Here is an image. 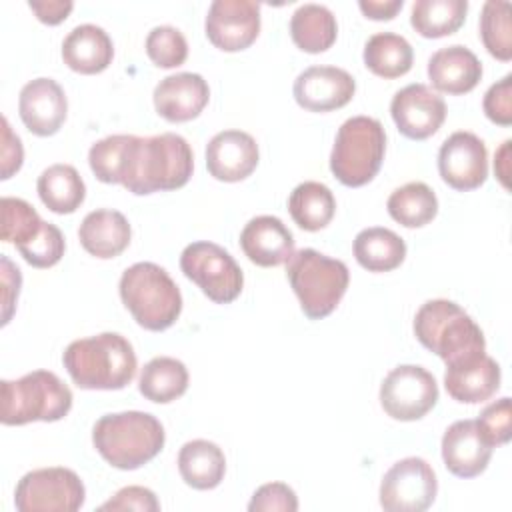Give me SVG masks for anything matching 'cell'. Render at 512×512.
<instances>
[{
    "label": "cell",
    "mask_w": 512,
    "mask_h": 512,
    "mask_svg": "<svg viewBox=\"0 0 512 512\" xmlns=\"http://www.w3.org/2000/svg\"><path fill=\"white\" fill-rule=\"evenodd\" d=\"M88 164L104 184H122L136 196L182 188L194 170L190 144L174 132L112 134L90 146Z\"/></svg>",
    "instance_id": "obj_1"
},
{
    "label": "cell",
    "mask_w": 512,
    "mask_h": 512,
    "mask_svg": "<svg viewBox=\"0 0 512 512\" xmlns=\"http://www.w3.org/2000/svg\"><path fill=\"white\" fill-rule=\"evenodd\" d=\"M62 364L82 390H122L136 374V352L118 332H102L68 344Z\"/></svg>",
    "instance_id": "obj_2"
},
{
    "label": "cell",
    "mask_w": 512,
    "mask_h": 512,
    "mask_svg": "<svg viewBox=\"0 0 512 512\" xmlns=\"http://www.w3.org/2000/svg\"><path fill=\"white\" fill-rule=\"evenodd\" d=\"M162 422L140 410L104 414L92 428V444L98 454L118 470H136L164 448Z\"/></svg>",
    "instance_id": "obj_3"
},
{
    "label": "cell",
    "mask_w": 512,
    "mask_h": 512,
    "mask_svg": "<svg viewBox=\"0 0 512 512\" xmlns=\"http://www.w3.org/2000/svg\"><path fill=\"white\" fill-rule=\"evenodd\" d=\"M418 342L440 356L444 364H454L486 352L480 326L456 302L436 298L424 302L414 316Z\"/></svg>",
    "instance_id": "obj_4"
},
{
    "label": "cell",
    "mask_w": 512,
    "mask_h": 512,
    "mask_svg": "<svg viewBox=\"0 0 512 512\" xmlns=\"http://www.w3.org/2000/svg\"><path fill=\"white\" fill-rule=\"evenodd\" d=\"M120 298L134 320L150 330L170 328L182 312V294L170 274L154 262H136L120 276Z\"/></svg>",
    "instance_id": "obj_5"
},
{
    "label": "cell",
    "mask_w": 512,
    "mask_h": 512,
    "mask_svg": "<svg viewBox=\"0 0 512 512\" xmlns=\"http://www.w3.org/2000/svg\"><path fill=\"white\" fill-rule=\"evenodd\" d=\"M72 400V390L54 372L34 370L18 380L0 382V422H56L70 412Z\"/></svg>",
    "instance_id": "obj_6"
},
{
    "label": "cell",
    "mask_w": 512,
    "mask_h": 512,
    "mask_svg": "<svg viewBox=\"0 0 512 512\" xmlns=\"http://www.w3.org/2000/svg\"><path fill=\"white\" fill-rule=\"evenodd\" d=\"M286 276L310 320L326 318L346 294L350 272L342 260L330 258L314 248L294 252L286 262Z\"/></svg>",
    "instance_id": "obj_7"
},
{
    "label": "cell",
    "mask_w": 512,
    "mask_h": 512,
    "mask_svg": "<svg viewBox=\"0 0 512 512\" xmlns=\"http://www.w3.org/2000/svg\"><path fill=\"white\" fill-rule=\"evenodd\" d=\"M386 152V132L380 120L352 116L336 132L330 170L344 186L368 184L380 170Z\"/></svg>",
    "instance_id": "obj_8"
},
{
    "label": "cell",
    "mask_w": 512,
    "mask_h": 512,
    "mask_svg": "<svg viewBox=\"0 0 512 512\" xmlns=\"http://www.w3.org/2000/svg\"><path fill=\"white\" fill-rule=\"evenodd\" d=\"M180 268L216 304H230L242 292V268L228 250L214 242L188 244L180 254Z\"/></svg>",
    "instance_id": "obj_9"
},
{
    "label": "cell",
    "mask_w": 512,
    "mask_h": 512,
    "mask_svg": "<svg viewBox=\"0 0 512 512\" xmlns=\"http://www.w3.org/2000/svg\"><path fill=\"white\" fill-rule=\"evenodd\" d=\"M86 500L80 476L64 466L38 468L24 474L14 490L18 512H76Z\"/></svg>",
    "instance_id": "obj_10"
},
{
    "label": "cell",
    "mask_w": 512,
    "mask_h": 512,
    "mask_svg": "<svg viewBox=\"0 0 512 512\" xmlns=\"http://www.w3.org/2000/svg\"><path fill=\"white\" fill-rule=\"evenodd\" d=\"M436 402V378L416 364L392 368L380 384V404L384 412L400 422L420 420L436 406Z\"/></svg>",
    "instance_id": "obj_11"
},
{
    "label": "cell",
    "mask_w": 512,
    "mask_h": 512,
    "mask_svg": "<svg viewBox=\"0 0 512 512\" xmlns=\"http://www.w3.org/2000/svg\"><path fill=\"white\" fill-rule=\"evenodd\" d=\"M438 494L434 468L418 456L392 464L380 482V506L388 512H422Z\"/></svg>",
    "instance_id": "obj_12"
},
{
    "label": "cell",
    "mask_w": 512,
    "mask_h": 512,
    "mask_svg": "<svg viewBox=\"0 0 512 512\" xmlns=\"http://www.w3.org/2000/svg\"><path fill=\"white\" fill-rule=\"evenodd\" d=\"M438 172L454 190L480 188L488 178L486 144L474 132L458 130L450 134L438 150Z\"/></svg>",
    "instance_id": "obj_13"
},
{
    "label": "cell",
    "mask_w": 512,
    "mask_h": 512,
    "mask_svg": "<svg viewBox=\"0 0 512 512\" xmlns=\"http://www.w3.org/2000/svg\"><path fill=\"white\" fill-rule=\"evenodd\" d=\"M204 30L206 38L224 52L246 50L260 34V4L254 0H214Z\"/></svg>",
    "instance_id": "obj_14"
},
{
    "label": "cell",
    "mask_w": 512,
    "mask_h": 512,
    "mask_svg": "<svg viewBox=\"0 0 512 512\" xmlns=\"http://www.w3.org/2000/svg\"><path fill=\"white\" fill-rule=\"evenodd\" d=\"M390 114L398 132L410 140L434 136L446 120V102L426 84H408L390 102Z\"/></svg>",
    "instance_id": "obj_15"
},
{
    "label": "cell",
    "mask_w": 512,
    "mask_h": 512,
    "mask_svg": "<svg viewBox=\"0 0 512 512\" xmlns=\"http://www.w3.org/2000/svg\"><path fill=\"white\" fill-rule=\"evenodd\" d=\"M294 100L310 112H332L346 106L354 92L356 80L338 66H310L294 80Z\"/></svg>",
    "instance_id": "obj_16"
},
{
    "label": "cell",
    "mask_w": 512,
    "mask_h": 512,
    "mask_svg": "<svg viewBox=\"0 0 512 512\" xmlns=\"http://www.w3.org/2000/svg\"><path fill=\"white\" fill-rule=\"evenodd\" d=\"M18 112L24 126L36 136L56 134L68 114V100L62 86L52 78H34L20 90Z\"/></svg>",
    "instance_id": "obj_17"
},
{
    "label": "cell",
    "mask_w": 512,
    "mask_h": 512,
    "mask_svg": "<svg viewBox=\"0 0 512 512\" xmlns=\"http://www.w3.org/2000/svg\"><path fill=\"white\" fill-rule=\"evenodd\" d=\"M260 160L256 140L244 130H222L206 144V168L220 182L248 178Z\"/></svg>",
    "instance_id": "obj_18"
},
{
    "label": "cell",
    "mask_w": 512,
    "mask_h": 512,
    "mask_svg": "<svg viewBox=\"0 0 512 512\" xmlns=\"http://www.w3.org/2000/svg\"><path fill=\"white\" fill-rule=\"evenodd\" d=\"M154 108L168 122H188L200 116L210 100L208 82L196 72L162 78L154 88Z\"/></svg>",
    "instance_id": "obj_19"
},
{
    "label": "cell",
    "mask_w": 512,
    "mask_h": 512,
    "mask_svg": "<svg viewBox=\"0 0 512 512\" xmlns=\"http://www.w3.org/2000/svg\"><path fill=\"white\" fill-rule=\"evenodd\" d=\"M492 446L482 436L476 420H456L442 436V460L458 478H474L488 468Z\"/></svg>",
    "instance_id": "obj_20"
},
{
    "label": "cell",
    "mask_w": 512,
    "mask_h": 512,
    "mask_svg": "<svg viewBox=\"0 0 512 512\" xmlns=\"http://www.w3.org/2000/svg\"><path fill=\"white\" fill-rule=\"evenodd\" d=\"M500 366L486 352L448 364L444 388L448 396L462 404H480L492 398L500 388Z\"/></svg>",
    "instance_id": "obj_21"
},
{
    "label": "cell",
    "mask_w": 512,
    "mask_h": 512,
    "mask_svg": "<svg viewBox=\"0 0 512 512\" xmlns=\"http://www.w3.org/2000/svg\"><path fill=\"white\" fill-rule=\"evenodd\" d=\"M242 252L262 268L280 266L294 254V236L276 216H256L240 232Z\"/></svg>",
    "instance_id": "obj_22"
},
{
    "label": "cell",
    "mask_w": 512,
    "mask_h": 512,
    "mask_svg": "<svg viewBox=\"0 0 512 512\" xmlns=\"http://www.w3.org/2000/svg\"><path fill=\"white\" fill-rule=\"evenodd\" d=\"M428 78L432 86L444 94H466L474 90L480 82L482 64L470 48L462 44H452L436 50L430 56Z\"/></svg>",
    "instance_id": "obj_23"
},
{
    "label": "cell",
    "mask_w": 512,
    "mask_h": 512,
    "mask_svg": "<svg viewBox=\"0 0 512 512\" xmlns=\"http://www.w3.org/2000/svg\"><path fill=\"white\" fill-rule=\"evenodd\" d=\"M78 238L88 254L108 260L120 256L128 248L132 230L122 212L100 208L84 216L78 228Z\"/></svg>",
    "instance_id": "obj_24"
},
{
    "label": "cell",
    "mask_w": 512,
    "mask_h": 512,
    "mask_svg": "<svg viewBox=\"0 0 512 512\" xmlns=\"http://www.w3.org/2000/svg\"><path fill=\"white\" fill-rule=\"evenodd\" d=\"M114 44L96 24H80L62 42L64 64L78 74H98L112 64Z\"/></svg>",
    "instance_id": "obj_25"
},
{
    "label": "cell",
    "mask_w": 512,
    "mask_h": 512,
    "mask_svg": "<svg viewBox=\"0 0 512 512\" xmlns=\"http://www.w3.org/2000/svg\"><path fill=\"white\" fill-rule=\"evenodd\" d=\"M178 472L188 486L196 490H212L226 474L224 452L210 440H190L178 452Z\"/></svg>",
    "instance_id": "obj_26"
},
{
    "label": "cell",
    "mask_w": 512,
    "mask_h": 512,
    "mask_svg": "<svg viewBox=\"0 0 512 512\" xmlns=\"http://www.w3.org/2000/svg\"><path fill=\"white\" fill-rule=\"evenodd\" d=\"M354 258L368 272H390L406 258V242L390 228H364L354 238Z\"/></svg>",
    "instance_id": "obj_27"
},
{
    "label": "cell",
    "mask_w": 512,
    "mask_h": 512,
    "mask_svg": "<svg viewBox=\"0 0 512 512\" xmlns=\"http://www.w3.org/2000/svg\"><path fill=\"white\" fill-rule=\"evenodd\" d=\"M42 204L54 214L76 212L86 198V184L78 170L70 164L48 166L36 182Z\"/></svg>",
    "instance_id": "obj_28"
},
{
    "label": "cell",
    "mask_w": 512,
    "mask_h": 512,
    "mask_svg": "<svg viewBox=\"0 0 512 512\" xmlns=\"http://www.w3.org/2000/svg\"><path fill=\"white\" fill-rule=\"evenodd\" d=\"M290 36L302 52H326L338 36L336 16L322 4H302L290 18Z\"/></svg>",
    "instance_id": "obj_29"
},
{
    "label": "cell",
    "mask_w": 512,
    "mask_h": 512,
    "mask_svg": "<svg viewBox=\"0 0 512 512\" xmlns=\"http://www.w3.org/2000/svg\"><path fill=\"white\" fill-rule=\"evenodd\" d=\"M288 212L302 230L318 232L332 222L336 214V198L326 184L308 180L290 192Z\"/></svg>",
    "instance_id": "obj_30"
},
{
    "label": "cell",
    "mask_w": 512,
    "mask_h": 512,
    "mask_svg": "<svg viewBox=\"0 0 512 512\" xmlns=\"http://www.w3.org/2000/svg\"><path fill=\"white\" fill-rule=\"evenodd\" d=\"M364 66L380 78H400L414 62V50L410 42L394 32H378L364 44Z\"/></svg>",
    "instance_id": "obj_31"
},
{
    "label": "cell",
    "mask_w": 512,
    "mask_h": 512,
    "mask_svg": "<svg viewBox=\"0 0 512 512\" xmlns=\"http://www.w3.org/2000/svg\"><path fill=\"white\" fill-rule=\"evenodd\" d=\"M138 390L150 402H174L188 390V370L172 356H156L142 368Z\"/></svg>",
    "instance_id": "obj_32"
},
{
    "label": "cell",
    "mask_w": 512,
    "mask_h": 512,
    "mask_svg": "<svg viewBox=\"0 0 512 512\" xmlns=\"http://www.w3.org/2000/svg\"><path fill=\"white\" fill-rule=\"evenodd\" d=\"M466 12V0H416L410 24L424 38H442L454 34L464 24Z\"/></svg>",
    "instance_id": "obj_33"
},
{
    "label": "cell",
    "mask_w": 512,
    "mask_h": 512,
    "mask_svg": "<svg viewBox=\"0 0 512 512\" xmlns=\"http://www.w3.org/2000/svg\"><path fill=\"white\" fill-rule=\"evenodd\" d=\"M386 208L398 224L406 228H420L436 218L438 198L428 184L408 182L388 196Z\"/></svg>",
    "instance_id": "obj_34"
},
{
    "label": "cell",
    "mask_w": 512,
    "mask_h": 512,
    "mask_svg": "<svg viewBox=\"0 0 512 512\" xmlns=\"http://www.w3.org/2000/svg\"><path fill=\"white\" fill-rule=\"evenodd\" d=\"M512 6L510 2L488 0L480 14V38L484 48L496 60L508 62L512 58Z\"/></svg>",
    "instance_id": "obj_35"
},
{
    "label": "cell",
    "mask_w": 512,
    "mask_h": 512,
    "mask_svg": "<svg viewBox=\"0 0 512 512\" xmlns=\"http://www.w3.org/2000/svg\"><path fill=\"white\" fill-rule=\"evenodd\" d=\"M2 208V240L16 244V248L30 244L42 230L44 220L38 216L34 206L22 198L4 196Z\"/></svg>",
    "instance_id": "obj_36"
},
{
    "label": "cell",
    "mask_w": 512,
    "mask_h": 512,
    "mask_svg": "<svg viewBox=\"0 0 512 512\" xmlns=\"http://www.w3.org/2000/svg\"><path fill=\"white\" fill-rule=\"evenodd\" d=\"M146 54L158 68H176L188 58V42L174 26H156L146 36Z\"/></svg>",
    "instance_id": "obj_37"
},
{
    "label": "cell",
    "mask_w": 512,
    "mask_h": 512,
    "mask_svg": "<svg viewBox=\"0 0 512 512\" xmlns=\"http://www.w3.org/2000/svg\"><path fill=\"white\" fill-rule=\"evenodd\" d=\"M64 250H66L64 236L60 228L50 222H44L40 234L30 244L18 248L22 258L34 268H50L58 264L60 258L64 256Z\"/></svg>",
    "instance_id": "obj_38"
},
{
    "label": "cell",
    "mask_w": 512,
    "mask_h": 512,
    "mask_svg": "<svg viewBox=\"0 0 512 512\" xmlns=\"http://www.w3.org/2000/svg\"><path fill=\"white\" fill-rule=\"evenodd\" d=\"M476 424H478L482 436L486 438V442L492 448L510 442V436H512V406H510V398L504 396L500 400L490 402L480 412Z\"/></svg>",
    "instance_id": "obj_39"
},
{
    "label": "cell",
    "mask_w": 512,
    "mask_h": 512,
    "mask_svg": "<svg viewBox=\"0 0 512 512\" xmlns=\"http://www.w3.org/2000/svg\"><path fill=\"white\" fill-rule=\"evenodd\" d=\"M250 512H296L298 510V496L296 492L284 482H268L262 484L248 504Z\"/></svg>",
    "instance_id": "obj_40"
},
{
    "label": "cell",
    "mask_w": 512,
    "mask_h": 512,
    "mask_svg": "<svg viewBox=\"0 0 512 512\" xmlns=\"http://www.w3.org/2000/svg\"><path fill=\"white\" fill-rule=\"evenodd\" d=\"M482 108L490 122L498 126L512 124V74H506L486 90Z\"/></svg>",
    "instance_id": "obj_41"
},
{
    "label": "cell",
    "mask_w": 512,
    "mask_h": 512,
    "mask_svg": "<svg viewBox=\"0 0 512 512\" xmlns=\"http://www.w3.org/2000/svg\"><path fill=\"white\" fill-rule=\"evenodd\" d=\"M100 510H138V512H158L160 502L150 488L144 486H126L120 488L108 502L100 506Z\"/></svg>",
    "instance_id": "obj_42"
},
{
    "label": "cell",
    "mask_w": 512,
    "mask_h": 512,
    "mask_svg": "<svg viewBox=\"0 0 512 512\" xmlns=\"http://www.w3.org/2000/svg\"><path fill=\"white\" fill-rule=\"evenodd\" d=\"M0 160H2V180H8L14 172L20 170L22 160H24V148L22 140L18 134L12 132L8 120L2 116V150H0Z\"/></svg>",
    "instance_id": "obj_43"
},
{
    "label": "cell",
    "mask_w": 512,
    "mask_h": 512,
    "mask_svg": "<svg viewBox=\"0 0 512 512\" xmlns=\"http://www.w3.org/2000/svg\"><path fill=\"white\" fill-rule=\"evenodd\" d=\"M2 262V326H6L14 312V302L18 300L22 276L18 266H14L6 256L0 258Z\"/></svg>",
    "instance_id": "obj_44"
},
{
    "label": "cell",
    "mask_w": 512,
    "mask_h": 512,
    "mask_svg": "<svg viewBox=\"0 0 512 512\" xmlns=\"http://www.w3.org/2000/svg\"><path fill=\"white\" fill-rule=\"evenodd\" d=\"M30 10L36 14V18L48 26H56L68 18L74 4L70 0H30Z\"/></svg>",
    "instance_id": "obj_45"
},
{
    "label": "cell",
    "mask_w": 512,
    "mask_h": 512,
    "mask_svg": "<svg viewBox=\"0 0 512 512\" xmlns=\"http://www.w3.org/2000/svg\"><path fill=\"white\" fill-rule=\"evenodd\" d=\"M404 2L402 0H360L358 8L362 14L370 20H392L400 10Z\"/></svg>",
    "instance_id": "obj_46"
},
{
    "label": "cell",
    "mask_w": 512,
    "mask_h": 512,
    "mask_svg": "<svg viewBox=\"0 0 512 512\" xmlns=\"http://www.w3.org/2000/svg\"><path fill=\"white\" fill-rule=\"evenodd\" d=\"M510 140H504L502 146L496 150L494 158V172L504 188H508V176H510Z\"/></svg>",
    "instance_id": "obj_47"
}]
</instances>
